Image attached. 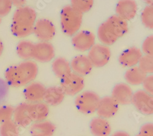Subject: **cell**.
Returning a JSON list of instances; mask_svg holds the SVG:
<instances>
[{
    "mask_svg": "<svg viewBox=\"0 0 153 136\" xmlns=\"http://www.w3.org/2000/svg\"><path fill=\"white\" fill-rule=\"evenodd\" d=\"M13 7L12 0H0V18L7 16Z\"/></svg>",
    "mask_w": 153,
    "mask_h": 136,
    "instance_id": "obj_33",
    "label": "cell"
},
{
    "mask_svg": "<svg viewBox=\"0 0 153 136\" xmlns=\"http://www.w3.org/2000/svg\"><path fill=\"white\" fill-rule=\"evenodd\" d=\"M46 88L45 86L41 82L34 81L29 83L23 90L25 100L30 104L43 102Z\"/></svg>",
    "mask_w": 153,
    "mask_h": 136,
    "instance_id": "obj_10",
    "label": "cell"
},
{
    "mask_svg": "<svg viewBox=\"0 0 153 136\" xmlns=\"http://www.w3.org/2000/svg\"><path fill=\"white\" fill-rule=\"evenodd\" d=\"M141 136H153V123H147L140 128L139 133Z\"/></svg>",
    "mask_w": 153,
    "mask_h": 136,
    "instance_id": "obj_35",
    "label": "cell"
},
{
    "mask_svg": "<svg viewBox=\"0 0 153 136\" xmlns=\"http://www.w3.org/2000/svg\"><path fill=\"white\" fill-rule=\"evenodd\" d=\"M143 56V53L140 48L131 47L123 51L118 57L119 63L124 68H132L138 65Z\"/></svg>",
    "mask_w": 153,
    "mask_h": 136,
    "instance_id": "obj_15",
    "label": "cell"
},
{
    "mask_svg": "<svg viewBox=\"0 0 153 136\" xmlns=\"http://www.w3.org/2000/svg\"><path fill=\"white\" fill-rule=\"evenodd\" d=\"M82 22L83 14L75 10L71 5L62 7L60 13V25L64 34L73 36L79 32Z\"/></svg>",
    "mask_w": 153,
    "mask_h": 136,
    "instance_id": "obj_3",
    "label": "cell"
},
{
    "mask_svg": "<svg viewBox=\"0 0 153 136\" xmlns=\"http://www.w3.org/2000/svg\"><path fill=\"white\" fill-rule=\"evenodd\" d=\"M135 136H141V135H140L139 134H137V135H135Z\"/></svg>",
    "mask_w": 153,
    "mask_h": 136,
    "instance_id": "obj_41",
    "label": "cell"
},
{
    "mask_svg": "<svg viewBox=\"0 0 153 136\" xmlns=\"http://www.w3.org/2000/svg\"><path fill=\"white\" fill-rule=\"evenodd\" d=\"M111 136H131L128 133L125 132V131H116L114 132V133H113Z\"/></svg>",
    "mask_w": 153,
    "mask_h": 136,
    "instance_id": "obj_37",
    "label": "cell"
},
{
    "mask_svg": "<svg viewBox=\"0 0 153 136\" xmlns=\"http://www.w3.org/2000/svg\"><path fill=\"white\" fill-rule=\"evenodd\" d=\"M37 20L36 10L29 6L17 8L12 16L10 31L19 38H25L31 34Z\"/></svg>",
    "mask_w": 153,
    "mask_h": 136,
    "instance_id": "obj_2",
    "label": "cell"
},
{
    "mask_svg": "<svg viewBox=\"0 0 153 136\" xmlns=\"http://www.w3.org/2000/svg\"><path fill=\"white\" fill-rule=\"evenodd\" d=\"M31 104L22 103L14 108L12 120L20 128H27L33 123L31 115Z\"/></svg>",
    "mask_w": 153,
    "mask_h": 136,
    "instance_id": "obj_13",
    "label": "cell"
},
{
    "mask_svg": "<svg viewBox=\"0 0 153 136\" xmlns=\"http://www.w3.org/2000/svg\"><path fill=\"white\" fill-rule=\"evenodd\" d=\"M1 21H2V19L0 18V24H1Z\"/></svg>",
    "mask_w": 153,
    "mask_h": 136,
    "instance_id": "obj_40",
    "label": "cell"
},
{
    "mask_svg": "<svg viewBox=\"0 0 153 136\" xmlns=\"http://www.w3.org/2000/svg\"><path fill=\"white\" fill-rule=\"evenodd\" d=\"M97 37L100 42L107 46L114 44L119 39L105 21L99 25L97 30Z\"/></svg>",
    "mask_w": 153,
    "mask_h": 136,
    "instance_id": "obj_21",
    "label": "cell"
},
{
    "mask_svg": "<svg viewBox=\"0 0 153 136\" xmlns=\"http://www.w3.org/2000/svg\"><path fill=\"white\" fill-rule=\"evenodd\" d=\"M56 127L52 121L44 120L33 122L30 126L29 131L31 136H52Z\"/></svg>",
    "mask_w": 153,
    "mask_h": 136,
    "instance_id": "obj_18",
    "label": "cell"
},
{
    "mask_svg": "<svg viewBox=\"0 0 153 136\" xmlns=\"http://www.w3.org/2000/svg\"><path fill=\"white\" fill-rule=\"evenodd\" d=\"M141 20L148 29L153 30V7L146 6L142 12Z\"/></svg>",
    "mask_w": 153,
    "mask_h": 136,
    "instance_id": "obj_29",
    "label": "cell"
},
{
    "mask_svg": "<svg viewBox=\"0 0 153 136\" xmlns=\"http://www.w3.org/2000/svg\"><path fill=\"white\" fill-rule=\"evenodd\" d=\"M33 33L41 42H50L56 34V27L53 23L47 19H37Z\"/></svg>",
    "mask_w": 153,
    "mask_h": 136,
    "instance_id": "obj_6",
    "label": "cell"
},
{
    "mask_svg": "<svg viewBox=\"0 0 153 136\" xmlns=\"http://www.w3.org/2000/svg\"><path fill=\"white\" fill-rule=\"evenodd\" d=\"M49 113V106L44 102L31 104V115L33 122L46 120Z\"/></svg>",
    "mask_w": 153,
    "mask_h": 136,
    "instance_id": "obj_25",
    "label": "cell"
},
{
    "mask_svg": "<svg viewBox=\"0 0 153 136\" xmlns=\"http://www.w3.org/2000/svg\"><path fill=\"white\" fill-rule=\"evenodd\" d=\"M14 107L9 105L0 107V123L12 120Z\"/></svg>",
    "mask_w": 153,
    "mask_h": 136,
    "instance_id": "obj_31",
    "label": "cell"
},
{
    "mask_svg": "<svg viewBox=\"0 0 153 136\" xmlns=\"http://www.w3.org/2000/svg\"><path fill=\"white\" fill-rule=\"evenodd\" d=\"M116 15L128 22L133 19L138 11V5L134 0H121L116 6Z\"/></svg>",
    "mask_w": 153,
    "mask_h": 136,
    "instance_id": "obj_16",
    "label": "cell"
},
{
    "mask_svg": "<svg viewBox=\"0 0 153 136\" xmlns=\"http://www.w3.org/2000/svg\"><path fill=\"white\" fill-rule=\"evenodd\" d=\"M79 13L83 14L90 11L94 5L93 0H72L70 4Z\"/></svg>",
    "mask_w": 153,
    "mask_h": 136,
    "instance_id": "obj_28",
    "label": "cell"
},
{
    "mask_svg": "<svg viewBox=\"0 0 153 136\" xmlns=\"http://www.w3.org/2000/svg\"><path fill=\"white\" fill-rule=\"evenodd\" d=\"M105 22L118 38L124 36L128 31V23L117 15L108 17Z\"/></svg>",
    "mask_w": 153,
    "mask_h": 136,
    "instance_id": "obj_22",
    "label": "cell"
},
{
    "mask_svg": "<svg viewBox=\"0 0 153 136\" xmlns=\"http://www.w3.org/2000/svg\"><path fill=\"white\" fill-rule=\"evenodd\" d=\"M138 66L145 74H153V56L143 55Z\"/></svg>",
    "mask_w": 153,
    "mask_h": 136,
    "instance_id": "obj_30",
    "label": "cell"
},
{
    "mask_svg": "<svg viewBox=\"0 0 153 136\" xmlns=\"http://www.w3.org/2000/svg\"><path fill=\"white\" fill-rule=\"evenodd\" d=\"M52 68L55 76L60 79L72 72L70 62L63 57L54 59L52 63Z\"/></svg>",
    "mask_w": 153,
    "mask_h": 136,
    "instance_id": "obj_24",
    "label": "cell"
},
{
    "mask_svg": "<svg viewBox=\"0 0 153 136\" xmlns=\"http://www.w3.org/2000/svg\"><path fill=\"white\" fill-rule=\"evenodd\" d=\"M134 92L131 86L125 83H119L114 85L111 96L119 105H129L132 103Z\"/></svg>",
    "mask_w": 153,
    "mask_h": 136,
    "instance_id": "obj_14",
    "label": "cell"
},
{
    "mask_svg": "<svg viewBox=\"0 0 153 136\" xmlns=\"http://www.w3.org/2000/svg\"><path fill=\"white\" fill-rule=\"evenodd\" d=\"M72 44L76 51L81 52L89 51L95 45V35L89 31H81L72 36Z\"/></svg>",
    "mask_w": 153,
    "mask_h": 136,
    "instance_id": "obj_9",
    "label": "cell"
},
{
    "mask_svg": "<svg viewBox=\"0 0 153 136\" xmlns=\"http://www.w3.org/2000/svg\"><path fill=\"white\" fill-rule=\"evenodd\" d=\"M89 126L93 136H109L111 132V127L108 120L99 117L93 118Z\"/></svg>",
    "mask_w": 153,
    "mask_h": 136,
    "instance_id": "obj_20",
    "label": "cell"
},
{
    "mask_svg": "<svg viewBox=\"0 0 153 136\" xmlns=\"http://www.w3.org/2000/svg\"><path fill=\"white\" fill-rule=\"evenodd\" d=\"M34 44L29 40H22L19 41L16 47V52L19 58L25 60L33 59Z\"/></svg>",
    "mask_w": 153,
    "mask_h": 136,
    "instance_id": "obj_26",
    "label": "cell"
},
{
    "mask_svg": "<svg viewBox=\"0 0 153 136\" xmlns=\"http://www.w3.org/2000/svg\"><path fill=\"white\" fill-rule=\"evenodd\" d=\"M88 57L95 68L105 66L111 58V51L108 46L103 44H95L88 51Z\"/></svg>",
    "mask_w": 153,
    "mask_h": 136,
    "instance_id": "obj_8",
    "label": "cell"
},
{
    "mask_svg": "<svg viewBox=\"0 0 153 136\" xmlns=\"http://www.w3.org/2000/svg\"><path fill=\"white\" fill-rule=\"evenodd\" d=\"M60 87L67 96L78 95L85 87L84 78L72 72L61 79Z\"/></svg>",
    "mask_w": 153,
    "mask_h": 136,
    "instance_id": "obj_5",
    "label": "cell"
},
{
    "mask_svg": "<svg viewBox=\"0 0 153 136\" xmlns=\"http://www.w3.org/2000/svg\"><path fill=\"white\" fill-rule=\"evenodd\" d=\"M4 46L3 41L0 39V56H1L4 52Z\"/></svg>",
    "mask_w": 153,
    "mask_h": 136,
    "instance_id": "obj_38",
    "label": "cell"
},
{
    "mask_svg": "<svg viewBox=\"0 0 153 136\" xmlns=\"http://www.w3.org/2000/svg\"><path fill=\"white\" fill-rule=\"evenodd\" d=\"M147 74L139 66H136L127 69L124 74V79L127 84L131 85H140L143 83Z\"/></svg>",
    "mask_w": 153,
    "mask_h": 136,
    "instance_id": "obj_23",
    "label": "cell"
},
{
    "mask_svg": "<svg viewBox=\"0 0 153 136\" xmlns=\"http://www.w3.org/2000/svg\"><path fill=\"white\" fill-rule=\"evenodd\" d=\"M55 56V49L50 42H38L34 44L33 59L40 63H49Z\"/></svg>",
    "mask_w": 153,
    "mask_h": 136,
    "instance_id": "obj_11",
    "label": "cell"
},
{
    "mask_svg": "<svg viewBox=\"0 0 153 136\" xmlns=\"http://www.w3.org/2000/svg\"><path fill=\"white\" fill-rule=\"evenodd\" d=\"M100 100V96L96 92L85 91L76 96L74 104L80 113L90 115L96 112Z\"/></svg>",
    "mask_w": 153,
    "mask_h": 136,
    "instance_id": "obj_4",
    "label": "cell"
},
{
    "mask_svg": "<svg viewBox=\"0 0 153 136\" xmlns=\"http://www.w3.org/2000/svg\"><path fill=\"white\" fill-rule=\"evenodd\" d=\"M142 85L143 90L153 96V74L146 76Z\"/></svg>",
    "mask_w": 153,
    "mask_h": 136,
    "instance_id": "obj_34",
    "label": "cell"
},
{
    "mask_svg": "<svg viewBox=\"0 0 153 136\" xmlns=\"http://www.w3.org/2000/svg\"><path fill=\"white\" fill-rule=\"evenodd\" d=\"M65 96L60 86H52L46 88L43 102L48 106L55 107L63 102Z\"/></svg>",
    "mask_w": 153,
    "mask_h": 136,
    "instance_id": "obj_19",
    "label": "cell"
},
{
    "mask_svg": "<svg viewBox=\"0 0 153 136\" xmlns=\"http://www.w3.org/2000/svg\"><path fill=\"white\" fill-rule=\"evenodd\" d=\"M39 73V67L33 60H25L9 67L4 72L7 83L12 87L26 86L34 82Z\"/></svg>",
    "mask_w": 153,
    "mask_h": 136,
    "instance_id": "obj_1",
    "label": "cell"
},
{
    "mask_svg": "<svg viewBox=\"0 0 153 136\" xmlns=\"http://www.w3.org/2000/svg\"><path fill=\"white\" fill-rule=\"evenodd\" d=\"M72 72L82 77L88 75L92 71L93 66L86 55H77L75 56L70 62Z\"/></svg>",
    "mask_w": 153,
    "mask_h": 136,
    "instance_id": "obj_17",
    "label": "cell"
},
{
    "mask_svg": "<svg viewBox=\"0 0 153 136\" xmlns=\"http://www.w3.org/2000/svg\"><path fill=\"white\" fill-rule=\"evenodd\" d=\"M12 5L13 6H15L16 8L22 7L23 6H26L27 1H25V0H12Z\"/></svg>",
    "mask_w": 153,
    "mask_h": 136,
    "instance_id": "obj_36",
    "label": "cell"
},
{
    "mask_svg": "<svg viewBox=\"0 0 153 136\" xmlns=\"http://www.w3.org/2000/svg\"><path fill=\"white\" fill-rule=\"evenodd\" d=\"M119 106L118 103L111 96H104L100 98L96 114L98 117L107 120L118 113Z\"/></svg>",
    "mask_w": 153,
    "mask_h": 136,
    "instance_id": "obj_12",
    "label": "cell"
},
{
    "mask_svg": "<svg viewBox=\"0 0 153 136\" xmlns=\"http://www.w3.org/2000/svg\"><path fill=\"white\" fill-rule=\"evenodd\" d=\"M19 135L20 127L13 120L0 123V136Z\"/></svg>",
    "mask_w": 153,
    "mask_h": 136,
    "instance_id": "obj_27",
    "label": "cell"
},
{
    "mask_svg": "<svg viewBox=\"0 0 153 136\" xmlns=\"http://www.w3.org/2000/svg\"><path fill=\"white\" fill-rule=\"evenodd\" d=\"M145 2L147 6L153 7V0H147V1H145Z\"/></svg>",
    "mask_w": 153,
    "mask_h": 136,
    "instance_id": "obj_39",
    "label": "cell"
},
{
    "mask_svg": "<svg viewBox=\"0 0 153 136\" xmlns=\"http://www.w3.org/2000/svg\"><path fill=\"white\" fill-rule=\"evenodd\" d=\"M131 104L142 114L153 115V96L143 90H139L134 93Z\"/></svg>",
    "mask_w": 153,
    "mask_h": 136,
    "instance_id": "obj_7",
    "label": "cell"
},
{
    "mask_svg": "<svg viewBox=\"0 0 153 136\" xmlns=\"http://www.w3.org/2000/svg\"><path fill=\"white\" fill-rule=\"evenodd\" d=\"M142 52L145 55L153 56V34L148 36L143 41L142 45Z\"/></svg>",
    "mask_w": 153,
    "mask_h": 136,
    "instance_id": "obj_32",
    "label": "cell"
}]
</instances>
